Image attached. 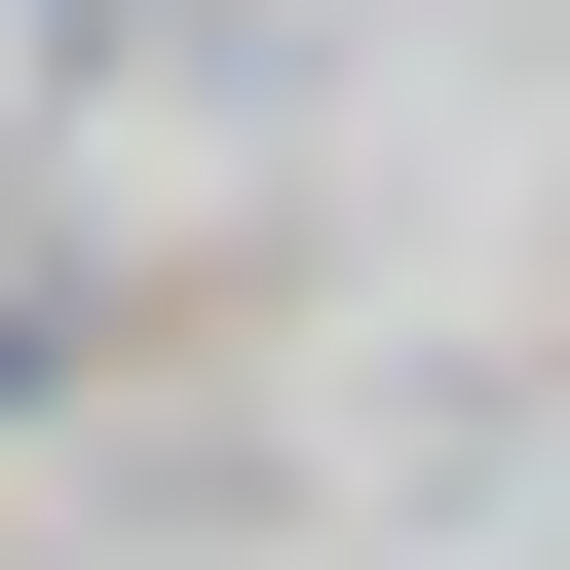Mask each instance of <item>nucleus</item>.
Listing matches in <instances>:
<instances>
[{
	"label": "nucleus",
	"instance_id": "f257e3e1",
	"mask_svg": "<svg viewBox=\"0 0 570 570\" xmlns=\"http://www.w3.org/2000/svg\"><path fill=\"white\" fill-rule=\"evenodd\" d=\"M0 381H77V266H0Z\"/></svg>",
	"mask_w": 570,
	"mask_h": 570
}]
</instances>
